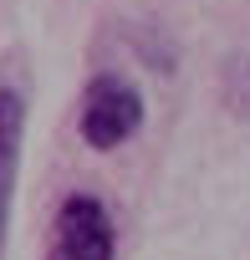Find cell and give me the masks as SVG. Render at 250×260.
I'll use <instances>...</instances> for the list:
<instances>
[{"mask_svg": "<svg viewBox=\"0 0 250 260\" xmlns=\"http://www.w3.org/2000/svg\"><path fill=\"white\" fill-rule=\"evenodd\" d=\"M21 143H26V97L16 87H0V260L11 240L16 179H21Z\"/></svg>", "mask_w": 250, "mask_h": 260, "instance_id": "3", "label": "cell"}, {"mask_svg": "<svg viewBox=\"0 0 250 260\" xmlns=\"http://www.w3.org/2000/svg\"><path fill=\"white\" fill-rule=\"evenodd\" d=\"M46 260H112V219L92 194H72L56 209Z\"/></svg>", "mask_w": 250, "mask_h": 260, "instance_id": "2", "label": "cell"}, {"mask_svg": "<svg viewBox=\"0 0 250 260\" xmlns=\"http://www.w3.org/2000/svg\"><path fill=\"white\" fill-rule=\"evenodd\" d=\"M138 127H143V97H138V87L112 77V72L92 77V87L82 97V138L97 153H107L117 143H128Z\"/></svg>", "mask_w": 250, "mask_h": 260, "instance_id": "1", "label": "cell"}]
</instances>
